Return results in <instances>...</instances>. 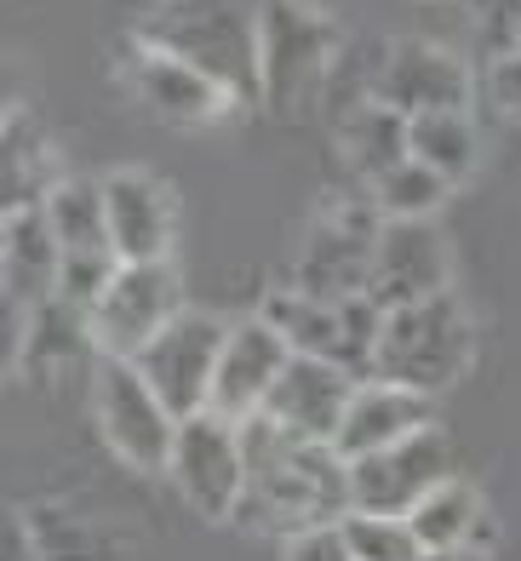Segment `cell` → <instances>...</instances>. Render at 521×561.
I'll return each mask as SVG.
<instances>
[{"label": "cell", "mask_w": 521, "mask_h": 561, "mask_svg": "<svg viewBox=\"0 0 521 561\" xmlns=\"http://www.w3.org/2000/svg\"><path fill=\"white\" fill-rule=\"evenodd\" d=\"M241 453H247V493L236 522L252 533H309L332 527L350 516V458L332 442H304L281 430L270 413L241 424Z\"/></svg>", "instance_id": "obj_1"}, {"label": "cell", "mask_w": 521, "mask_h": 561, "mask_svg": "<svg viewBox=\"0 0 521 561\" xmlns=\"http://www.w3.org/2000/svg\"><path fill=\"white\" fill-rule=\"evenodd\" d=\"M344 58V30L316 0H264L258 7V104L275 115H309Z\"/></svg>", "instance_id": "obj_2"}, {"label": "cell", "mask_w": 521, "mask_h": 561, "mask_svg": "<svg viewBox=\"0 0 521 561\" xmlns=\"http://www.w3.org/2000/svg\"><path fill=\"white\" fill-rule=\"evenodd\" d=\"M133 35L195 64L236 98H258V12L236 0H155Z\"/></svg>", "instance_id": "obj_3"}, {"label": "cell", "mask_w": 521, "mask_h": 561, "mask_svg": "<svg viewBox=\"0 0 521 561\" xmlns=\"http://www.w3.org/2000/svg\"><path fill=\"white\" fill-rule=\"evenodd\" d=\"M471 362H476V321L464 316L453 293L407 304V310H384L373 378L407 385L419 396H441L471 373Z\"/></svg>", "instance_id": "obj_4"}, {"label": "cell", "mask_w": 521, "mask_h": 561, "mask_svg": "<svg viewBox=\"0 0 521 561\" xmlns=\"http://www.w3.org/2000/svg\"><path fill=\"white\" fill-rule=\"evenodd\" d=\"M92 413H98V436L133 476H167L172 470V447H178V419L172 407L149 390V378L138 362H115L98 355L92 367Z\"/></svg>", "instance_id": "obj_5"}, {"label": "cell", "mask_w": 521, "mask_h": 561, "mask_svg": "<svg viewBox=\"0 0 521 561\" xmlns=\"http://www.w3.org/2000/svg\"><path fill=\"white\" fill-rule=\"evenodd\" d=\"M264 316L275 333L293 344V355H316L355 378H373V355H378V333H384V310L361 293V298H309L298 287H275L264 293Z\"/></svg>", "instance_id": "obj_6"}, {"label": "cell", "mask_w": 521, "mask_h": 561, "mask_svg": "<svg viewBox=\"0 0 521 561\" xmlns=\"http://www.w3.org/2000/svg\"><path fill=\"white\" fill-rule=\"evenodd\" d=\"M378 236H384V213L373 207V195L361 190V201H338L316 224L304 229L298 264H293V287L309 298H361L373 280L378 259Z\"/></svg>", "instance_id": "obj_7"}, {"label": "cell", "mask_w": 521, "mask_h": 561, "mask_svg": "<svg viewBox=\"0 0 521 561\" xmlns=\"http://www.w3.org/2000/svg\"><path fill=\"white\" fill-rule=\"evenodd\" d=\"M184 316L178 298V270L172 264H121L103 298L87 310L92 321V350L115 355V362H138V355Z\"/></svg>", "instance_id": "obj_8"}, {"label": "cell", "mask_w": 521, "mask_h": 561, "mask_svg": "<svg viewBox=\"0 0 521 561\" xmlns=\"http://www.w3.org/2000/svg\"><path fill=\"white\" fill-rule=\"evenodd\" d=\"M172 488L201 522H236L241 493H247V453H241V424L218 413H195L178 424L172 447Z\"/></svg>", "instance_id": "obj_9"}, {"label": "cell", "mask_w": 521, "mask_h": 561, "mask_svg": "<svg viewBox=\"0 0 521 561\" xmlns=\"http://www.w3.org/2000/svg\"><path fill=\"white\" fill-rule=\"evenodd\" d=\"M224 339H229V321L206 316V310H184L138 355V373L149 378V390L172 407L178 424L213 407V378H218Z\"/></svg>", "instance_id": "obj_10"}, {"label": "cell", "mask_w": 521, "mask_h": 561, "mask_svg": "<svg viewBox=\"0 0 521 561\" xmlns=\"http://www.w3.org/2000/svg\"><path fill=\"white\" fill-rule=\"evenodd\" d=\"M448 476H453V447L430 424L419 436L384 447V453L350 458V510H367V516H412Z\"/></svg>", "instance_id": "obj_11"}, {"label": "cell", "mask_w": 521, "mask_h": 561, "mask_svg": "<svg viewBox=\"0 0 521 561\" xmlns=\"http://www.w3.org/2000/svg\"><path fill=\"white\" fill-rule=\"evenodd\" d=\"M121 81L155 121H167V126H218L241 104V98L229 87H218L213 75H201L195 64L161 53V46H144L138 35L126 41V53H121Z\"/></svg>", "instance_id": "obj_12"}, {"label": "cell", "mask_w": 521, "mask_h": 561, "mask_svg": "<svg viewBox=\"0 0 521 561\" xmlns=\"http://www.w3.org/2000/svg\"><path fill=\"white\" fill-rule=\"evenodd\" d=\"M448 287H453V247L435 229V218H384L367 280V298L378 310H407V304L441 298Z\"/></svg>", "instance_id": "obj_13"}, {"label": "cell", "mask_w": 521, "mask_h": 561, "mask_svg": "<svg viewBox=\"0 0 521 561\" xmlns=\"http://www.w3.org/2000/svg\"><path fill=\"white\" fill-rule=\"evenodd\" d=\"M471 98H476V75H471V64H464L458 53L430 46V41H389L373 104L419 121V115L471 110Z\"/></svg>", "instance_id": "obj_14"}, {"label": "cell", "mask_w": 521, "mask_h": 561, "mask_svg": "<svg viewBox=\"0 0 521 561\" xmlns=\"http://www.w3.org/2000/svg\"><path fill=\"white\" fill-rule=\"evenodd\" d=\"M286 362H293V344H286L264 316H247V321H229V339L218 355V378H213V407L229 424H247L264 413L270 390L281 385Z\"/></svg>", "instance_id": "obj_15"}, {"label": "cell", "mask_w": 521, "mask_h": 561, "mask_svg": "<svg viewBox=\"0 0 521 561\" xmlns=\"http://www.w3.org/2000/svg\"><path fill=\"white\" fill-rule=\"evenodd\" d=\"M103 201H110V241L121 264H172L178 195L167 178L121 167L103 178Z\"/></svg>", "instance_id": "obj_16"}, {"label": "cell", "mask_w": 521, "mask_h": 561, "mask_svg": "<svg viewBox=\"0 0 521 561\" xmlns=\"http://www.w3.org/2000/svg\"><path fill=\"white\" fill-rule=\"evenodd\" d=\"M355 385L361 378L344 373V367L316 362V355H293L286 373H281V385L264 401V413L281 430L304 436V442H338V424H344V413H350Z\"/></svg>", "instance_id": "obj_17"}, {"label": "cell", "mask_w": 521, "mask_h": 561, "mask_svg": "<svg viewBox=\"0 0 521 561\" xmlns=\"http://www.w3.org/2000/svg\"><path fill=\"white\" fill-rule=\"evenodd\" d=\"M430 424H435V396L389 385V378H361L332 447L344 458H367V453H384V447H396L407 436H419V430H430Z\"/></svg>", "instance_id": "obj_18"}, {"label": "cell", "mask_w": 521, "mask_h": 561, "mask_svg": "<svg viewBox=\"0 0 521 561\" xmlns=\"http://www.w3.org/2000/svg\"><path fill=\"white\" fill-rule=\"evenodd\" d=\"M58 280H64V247L52 236L46 207L0 218V298H18L35 310V304L58 298Z\"/></svg>", "instance_id": "obj_19"}, {"label": "cell", "mask_w": 521, "mask_h": 561, "mask_svg": "<svg viewBox=\"0 0 521 561\" xmlns=\"http://www.w3.org/2000/svg\"><path fill=\"white\" fill-rule=\"evenodd\" d=\"M64 184V167L52 161V144L41 133V121L30 110H7L0 126V207L23 213V207H46V195Z\"/></svg>", "instance_id": "obj_20"}, {"label": "cell", "mask_w": 521, "mask_h": 561, "mask_svg": "<svg viewBox=\"0 0 521 561\" xmlns=\"http://www.w3.org/2000/svg\"><path fill=\"white\" fill-rule=\"evenodd\" d=\"M23 516H30L41 561H133L121 533L103 516H92V510H81V504L35 499V504H23Z\"/></svg>", "instance_id": "obj_21"}, {"label": "cell", "mask_w": 521, "mask_h": 561, "mask_svg": "<svg viewBox=\"0 0 521 561\" xmlns=\"http://www.w3.org/2000/svg\"><path fill=\"white\" fill-rule=\"evenodd\" d=\"M407 133H412V121L384 110V104H361V110H350L344 121H338V156H344V167H350V178L361 190H373L389 167L412 161Z\"/></svg>", "instance_id": "obj_22"}, {"label": "cell", "mask_w": 521, "mask_h": 561, "mask_svg": "<svg viewBox=\"0 0 521 561\" xmlns=\"http://www.w3.org/2000/svg\"><path fill=\"white\" fill-rule=\"evenodd\" d=\"M46 218H52V236H58L64 259H98V252H115L103 178H64V184L46 195Z\"/></svg>", "instance_id": "obj_23"}, {"label": "cell", "mask_w": 521, "mask_h": 561, "mask_svg": "<svg viewBox=\"0 0 521 561\" xmlns=\"http://www.w3.org/2000/svg\"><path fill=\"white\" fill-rule=\"evenodd\" d=\"M81 350H92V321L81 304L69 298H46L30 310V333H23V350H18V373L30 378H52L58 367H69Z\"/></svg>", "instance_id": "obj_24"}, {"label": "cell", "mask_w": 521, "mask_h": 561, "mask_svg": "<svg viewBox=\"0 0 521 561\" xmlns=\"http://www.w3.org/2000/svg\"><path fill=\"white\" fill-rule=\"evenodd\" d=\"M407 527L419 533L424 550H464V545L476 550L482 527H487V504H482V493L471 488V481L448 476V481H441V488L407 516Z\"/></svg>", "instance_id": "obj_25"}, {"label": "cell", "mask_w": 521, "mask_h": 561, "mask_svg": "<svg viewBox=\"0 0 521 561\" xmlns=\"http://www.w3.org/2000/svg\"><path fill=\"white\" fill-rule=\"evenodd\" d=\"M407 144H412V161H424L430 172H441L453 190L464 184V178H476V167H482V133H476L471 110L419 115L412 133H407Z\"/></svg>", "instance_id": "obj_26"}, {"label": "cell", "mask_w": 521, "mask_h": 561, "mask_svg": "<svg viewBox=\"0 0 521 561\" xmlns=\"http://www.w3.org/2000/svg\"><path fill=\"white\" fill-rule=\"evenodd\" d=\"M367 195L384 218H435V207L453 195V184L441 172H430L424 161H401V167H389Z\"/></svg>", "instance_id": "obj_27"}, {"label": "cell", "mask_w": 521, "mask_h": 561, "mask_svg": "<svg viewBox=\"0 0 521 561\" xmlns=\"http://www.w3.org/2000/svg\"><path fill=\"white\" fill-rule=\"evenodd\" d=\"M338 527H344L355 561H419L424 556V545H419V533L407 527V516H367V510H350Z\"/></svg>", "instance_id": "obj_28"}, {"label": "cell", "mask_w": 521, "mask_h": 561, "mask_svg": "<svg viewBox=\"0 0 521 561\" xmlns=\"http://www.w3.org/2000/svg\"><path fill=\"white\" fill-rule=\"evenodd\" d=\"M476 7V46L487 64L521 53V0H471Z\"/></svg>", "instance_id": "obj_29"}, {"label": "cell", "mask_w": 521, "mask_h": 561, "mask_svg": "<svg viewBox=\"0 0 521 561\" xmlns=\"http://www.w3.org/2000/svg\"><path fill=\"white\" fill-rule=\"evenodd\" d=\"M286 561H355L350 556V539H344V527H309V533H293L286 539Z\"/></svg>", "instance_id": "obj_30"}, {"label": "cell", "mask_w": 521, "mask_h": 561, "mask_svg": "<svg viewBox=\"0 0 521 561\" xmlns=\"http://www.w3.org/2000/svg\"><path fill=\"white\" fill-rule=\"evenodd\" d=\"M487 98H492V110H505L510 121H521V53L499 58V64H487Z\"/></svg>", "instance_id": "obj_31"}, {"label": "cell", "mask_w": 521, "mask_h": 561, "mask_svg": "<svg viewBox=\"0 0 521 561\" xmlns=\"http://www.w3.org/2000/svg\"><path fill=\"white\" fill-rule=\"evenodd\" d=\"M0 561H41V545H35V533H30L23 504L7 510V527H0Z\"/></svg>", "instance_id": "obj_32"}, {"label": "cell", "mask_w": 521, "mask_h": 561, "mask_svg": "<svg viewBox=\"0 0 521 561\" xmlns=\"http://www.w3.org/2000/svg\"><path fill=\"white\" fill-rule=\"evenodd\" d=\"M419 561H492L487 550H471V545H464V550H424Z\"/></svg>", "instance_id": "obj_33"}]
</instances>
